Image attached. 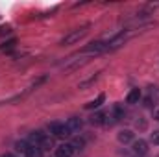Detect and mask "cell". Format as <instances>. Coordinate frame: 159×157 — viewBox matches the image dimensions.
I'll use <instances>...</instances> for the list:
<instances>
[{
    "label": "cell",
    "instance_id": "1",
    "mask_svg": "<svg viewBox=\"0 0 159 157\" xmlns=\"http://www.w3.org/2000/svg\"><path fill=\"white\" fill-rule=\"evenodd\" d=\"M87 34H89V24H85V26H81V28H78V30H72L70 34H67L63 39L59 41V44H63V46L74 44V43H78L80 39H83Z\"/></svg>",
    "mask_w": 159,
    "mask_h": 157
},
{
    "label": "cell",
    "instance_id": "2",
    "mask_svg": "<svg viewBox=\"0 0 159 157\" xmlns=\"http://www.w3.org/2000/svg\"><path fill=\"white\" fill-rule=\"evenodd\" d=\"M48 129L54 137H59V139H65V137L70 135V129L67 128V124H61V122H52L48 126Z\"/></svg>",
    "mask_w": 159,
    "mask_h": 157
},
{
    "label": "cell",
    "instance_id": "3",
    "mask_svg": "<svg viewBox=\"0 0 159 157\" xmlns=\"http://www.w3.org/2000/svg\"><path fill=\"white\" fill-rule=\"evenodd\" d=\"M74 152V146L72 144H59L56 148V157H70Z\"/></svg>",
    "mask_w": 159,
    "mask_h": 157
},
{
    "label": "cell",
    "instance_id": "4",
    "mask_svg": "<svg viewBox=\"0 0 159 157\" xmlns=\"http://www.w3.org/2000/svg\"><path fill=\"white\" fill-rule=\"evenodd\" d=\"M146 152H148V144H146V141L139 139V141L133 142V154H135V155H146Z\"/></svg>",
    "mask_w": 159,
    "mask_h": 157
},
{
    "label": "cell",
    "instance_id": "5",
    "mask_svg": "<svg viewBox=\"0 0 159 157\" xmlns=\"http://www.w3.org/2000/svg\"><path fill=\"white\" fill-rule=\"evenodd\" d=\"M44 139H46V133H43V131H34V133L30 135V142L35 144V146H41Z\"/></svg>",
    "mask_w": 159,
    "mask_h": 157
},
{
    "label": "cell",
    "instance_id": "6",
    "mask_svg": "<svg viewBox=\"0 0 159 157\" xmlns=\"http://www.w3.org/2000/svg\"><path fill=\"white\" fill-rule=\"evenodd\" d=\"M67 128L70 129V133H72V131H78L80 128H81V120H80L78 117L69 118V120H67Z\"/></svg>",
    "mask_w": 159,
    "mask_h": 157
},
{
    "label": "cell",
    "instance_id": "7",
    "mask_svg": "<svg viewBox=\"0 0 159 157\" xmlns=\"http://www.w3.org/2000/svg\"><path fill=\"white\" fill-rule=\"evenodd\" d=\"M139 98H141V91H139V89H131L129 94H128V98H126V102H128V104H137Z\"/></svg>",
    "mask_w": 159,
    "mask_h": 157
},
{
    "label": "cell",
    "instance_id": "8",
    "mask_svg": "<svg viewBox=\"0 0 159 157\" xmlns=\"http://www.w3.org/2000/svg\"><path fill=\"white\" fill-rule=\"evenodd\" d=\"M26 157H43V148L32 144V146L28 148V152H26Z\"/></svg>",
    "mask_w": 159,
    "mask_h": 157
},
{
    "label": "cell",
    "instance_id": "9",
    "mask_svg": "<svg viewBox=\"0 0 159 157\" xmlns=\"http://www.w3.org/2000/svg\"><path fill=\"white\" fill-rule=\"evenodd\" d=\"M131 139H133V131H131V129H122V131L119 133V141L120 142H124V144L129 142Z\"/></svg>",
    "mask_w": 159,
    "mask_h": 157
},
{
    "label": "cell",
    "instance_id": "10",
    "mask_svg": "<svg viewBox=\"0 0 159 157\" xmlns=\"http://www.w3.org/2000/svg\"><path fill=\"white\" fill-rule=\"evenodd\" d=\"M106 100V96L104 94H98V98L96 100H93V102H89V104H85V109H96V107H100L102 105V102Z\"/></svg>",
    "mask_w": 159,
    "mask_h": 157
},
{
    "label": "cell",
    "instance_id": "11",
    "mask_svg": "<svg viewBox=\"0 0 159 157\" xmlns=\"http://www.w3.org/2000/svg\"><path fill=\"white\" fill-rule=\"evenodd\" d=\"M30 146H32L30 142H26V141H19V142L15 144V150H17V152H20L22 155H26V152H28V148H30Z\"/></svg>",
    "mask_w": 159,
    "mask_h": 157
},
{
    "label": "cell",
    "instance_id": "12",
    "mask_svg": "<svg viewBox=\"0 0 159 157\" xmlns=\"http://www.w3.org/2000/svg\"><path fill=\"white\" fill-rule=\"evenodd\" d=\"M104 118H106L104 113H98V115H93V117H91V122H93V124H104V122H106Z\"/></svg>",
    "mask_w": 159,
    "mask_h": 157
},
{
    "label": "cell",
    "instance_id": "13",
    "mask_svg": "<svg viewBox=\"0 0 159 157\" xmlns=\"http://www.w3.org/2000/svg\"><path fill=\"white\" fill-rule=\"evenodd\" d=\"M41 148H44V150H50V148H52V139H50L48 135H46V139L43 141V144H41Z\"/></svg>",
    "mask_w": 159,
    "mask_h": 157
},
{
    "label": "cell",
    "instance_id": "14",
    "mask_svg": "<svg viewBox=\"0 0 159 157\" xmlns=\"http://www.w3.org/2000/svg\"><path fill=\"white\" fill-rule=\"evenodd\" d=\"M150 141H152L154 144H159V131H154V133L150 135Z\"/></svg>",
    "mask_w": 159,
    "mask_h": 157
},
{
    "label": "cell",
    "instance_id": "15",
    "mask_svg": "<svg viewBox=\"0 0 159 157\" xmlns=\"http://www.w3.org/2000/svg\"><path fill=\"white\" fill-rule=\"evenodd\" d=\"M154 118L159 122V107H156V109H154Z\"/></svg>",
    "mask_w": 159,
    "mask_h": 157
},
{
    "label": "cell",
    "instance_id": "16",
    "mask_svg": "<svg viewBox=\"0 0 159 157\" xmlns=\"http://www.w3.org/2000/svg\"><path fill=\"white\" fill-rule=\"evenodd\" d=\"M2 157H13V155H9V154H6V155H2Z\"/></svg>",
    "mask_w": 159,
    "mask_h": 157
}]
</instances>
